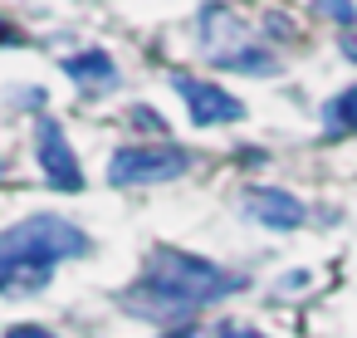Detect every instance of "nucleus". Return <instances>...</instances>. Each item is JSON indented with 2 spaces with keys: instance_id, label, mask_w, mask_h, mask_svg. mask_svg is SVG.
I'll list each match as a JSON object with an SVG mask.
<instances>
[{
  "instance_id": "nucleus-1",
  "label": "nucleus",
  "mask_w": 357,
  "mask_h": 338,
  "mask_svg": "<svg viewBox=\"0 0 357 338\" xmlns=\"http://www.w3.org/2000/svg\"><path fill=\"white\" fill-rule=\"evenodd\" d=\"M245 289V274H225L220 265L201 260V255H186V250H152L142 279L128 289V309L137 318H157V323H172V318H186L225 294H240Z\"/></svg>"
},
{
  "instance_id": "nucleus-2",
  "label": "nucleus",
  "mask_w": 357,
  "mask_h": 338,
  "mask_svg": "<svg viewBox=\"0 0 357 338\" xmlns=\"http://www.w3.org/2000/svg\"><path fill=\"white\" fill-rule=\"evenodd\" d=\"M89 255V235L64 221V216H30L10 230H0V289L6 294H25V289H45L50 270L59 260H79Z\"/></svg>"
},
{
  "instance_id": "nucleus-3",
  "label": "nucleus",
  "mask_w": 357,
  "mask_h": 338,
  "mask_svg": "<svg viewBox=\"0 0 357 338\" xmlns=\"http://www.w3.org/2000/svg\"><path fill=\"white\" fill-rule=\"evenodd\" d=\"M201 50L211 54V64L220 69H240V74H274L279 59L225 10V6H206L201 10Z\"/></svg>"
},
{
  "instance_id": "nucleus-4",
  "label": "nucleus",
  "mask_w": 357,
  "mask_h": 338,
  "mask_svg": "<svg viewBox=\"0 0 357 338\" xmlns=\"http://www.w3.org/2000/svg\"><path fill=\"white\" fill-rule=\"evenodd\" d=\"M191 167V152L181 147H123L108 162V182L113 186H157V182H176Z\"/></svg>"
},
{
  "instance_id": "nucleus-5",
  "label": "nucleus",
  "mask_w": 357,
  "mask_h": 338,
  "mask_svg": "<svg viewBox=\"0 0 357 338\" xmlns=\"http://www.w3.org/2000/svg\"><path fill=\"white\" fill-rule=\"evenodd\" d=\"M172 84H176V94L186 98L191 123H201V128H211V123H240V118H245V103H240L235 94H225V89H215V84H206V79L176 74Z\"/></svg>"
},
{
  "instance_id": "nucleus-6",
  "label": "nucleus",
  "mask_w": 357,
  "mask_h": 338,
  "mask_svg": "<svg viewBox=\"0 0 357 338\" xmlns=\"http://www.w3.org/2000/svg\"><path fill=\"white\" fill-rule=\"evenodd\" d=\"M35 133H40V167H45L50 186H59V191H84V167H79V157H74L64 128H59L54 118H40Z\"/></svg>"
},
{
  "instance_id": "nucleus-7",
  "label": "nucleus",
  "mask_w": 357,
  "mask_h": 338,
  "mask_svg": "<svg viewBox=\"0 0 357 338\" xmlns=\"http://www.w3.org/2000/svg\"><path fill=\"white\" fill-rule=\"evenodd\" d=\"M245 211H250L259 226H274V230L303 226V201L289 196V191H279V186H255V191H245Z\"/></svg>"
},
{
  "instance_id": "nucleus-8",
  "label": "nucleus",
  "mask_w": 357,
  "mask_h": 338,
  "mask_svg": "<svg viewBox=\"0 0 357 338\" xmlns=\"http://www.w3.org/2000/svg\"><path fill=\"white\" fill-rule=\"evenodd\" d=\"M64 74L89 84V89H113L118 84V64L103 54V50H84V54H69L64 59Z\"/></svg>"
},
{
  "instance_id": "nucleus-9",
  "label": "nucleus",
  "mask_w": 357,
  "mask_h": 338,
  "mask_svg": "<svg viewBox=\"0 0 357 338\" xmlns=\"http://www.w3.org/2000/svg\"><path fill=\"white\" fill-rule=\"evenodd\" d=\"M323 128H328V133H357V84L342 89L337 98H328V108H323Z\"/></svg>"
},
{
  "instance_id": "nucleus-10",
  "label": "nucleus",
  "mask_w": 357,
  "mask_h": 338,
  "mask_svg": "<svg viewBox=\"0 0 357 338\" xmlns=\"http://www.w3.org/2000/svg\"><path fill=\"white\" fill-rule=\"evenodd\" d=\"M313 10L333 25H357V0H313Z\"/></svg>"
},
{
  "instance_id": "nucleus-11",
  "label": "nucleus",
  "mask_w": 357,
  "mask_h": 338,
  "mask_svg": "<svg viewBox=\"0 0 357 338\" xmlns=\"http://www.w3.org/2000/svg\"><path fill=\"white\" fill-rule=\"evenodd\" d=\"M132 123H137V128H152V133H167V123H162L157 108H132Z\"/></svg>"
},
{
  "instance_id": "nucleus-12",
  "label": "nucleus",
  "mask_w": 357,
  "mask_h": 338,
  "mask_svg": "<svg viewBox=\"0 0 357 338\" xmlns=\"http://www.w3.org/2000/svg\"><path fill=\"white\" fill-rule=\"evenodd\" d=\"M6 338H54V333L40 323H15V328H6Z\"/></svg>"
},
{
  "instance_id": "nucleus-13",
  "label": "nucleus",
  "mask_w": 357,
  "mask_h": 338,
  "mask_svg": "<svg viewBox=\"0 0 357 338\" xmlns=\"http://www.w3.org/2000/svg\"><path fill=\"white\" fill-rule=\"evenodd\" d=\"M215 338H264V333H259V328H240V323H220Z\"/></svg>"
},
{
  "instance_id": "nucleus-14",
  "label": "nucleus",
  "mask_w": 357,
  "mask_h": 338,
  "mask_svg": "<svg viewBox=\"0 0 357 338\" xmlns=\"http://www.w3.org/2000/svg\"><path fill=\"white\" fill-rule=\"evenodd\" d=\"M0 45H20V35H15V25H6V20H0Z\"/></svg>"
},
{
  "instance_id": "nucleus-15",
  "label": "nucleus",
  "mask_w": 357,
  "mask_h": 338,
  "mask_svg": "<svg viewBox=\"0 0 357 338\" xmlns=\"http://www.w3.org/2000/svg\"><path fill=\"white\" fill-rule=\"evenodd\" d=\"M342 59H352V64H357V40H342Z\"/></svg>"
},
{
  "instance_id": "nucleus-16",
  "label": "nucleus",
  "mask_w": 357,
  "mask_h": 338,
  "mask_svg": "<svg viewBox=\"0 0 357 338\" xmlns=\"http://www.w3.org/2000/svg\"><path fill=\"white\" fill-rule=\"evenodd\" d=\"M172 338H186V333H172Z\"/></svg>"
}]
</instances>
